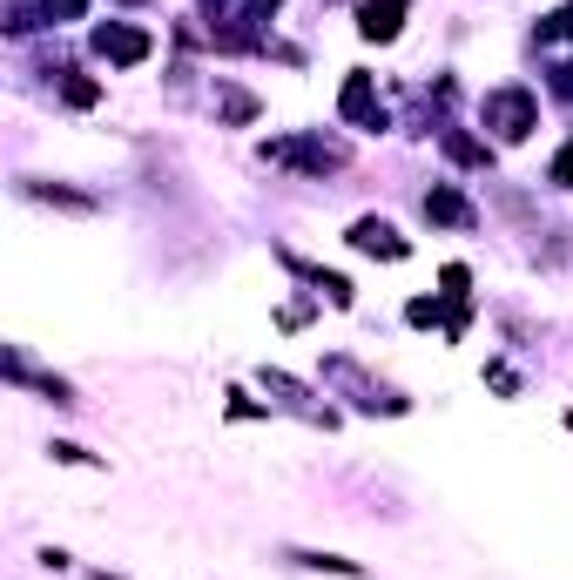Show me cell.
I'll return each instance as SVG.
<instances>
[{
    "label": "cell",
    "instance_id": "6da1fadb",
    "mask_svg": "<svg viewBox=\"0 0 573 580\" xmlns=\"http://www.w3.org/2000/svg\"><path fill=\"white\" fill-rule=\"evenodd\" d=\"M485 129H493L500 142H526V135L540 129L533 89H493V95H485Z\"/></svg>",
    "mask_w": 573,
    "mask_h": 580
},
{
    "label": "cell",
    "instance_id": "7a4b0ae2",
    "mask_svg": "<svg viewBox=\"0 0 573 580\" xmlns=\"http://www.w3.org/2000/svg\"><path fill=\"white\" fill-rule=\"evenodd\" d=\"M270 162H284V170H304V176H324V170H338L345 149L338 142H317V135H284V142H264Z\"/></svg>",
    "mask_w": 573,
    "mask_h": 580
},
{
    "label": "cell",
    "instance_id": "3957f363",
    "mask_svg": "<svg viewBox=\"0 0 573 580\" xmlns=\"http://www.w3.org/2000/svg\"><path fill=\"white\" fill-rule=\"evenodd\" d=\"M351 251H365V257H385V264H398V257H412V243H405L385 216H358L351 223Z\"/></svg>",
    "mask_w": 573,
    "mask_h": 580
},
{
    "label": "cell",
    "instance_id": "277c9868",
    "mask_svg": "<svg viewBox=\"0 0 573 580\" xmlns=\"http://www.w3.org/2000/svg\"><path fill=\"white\" fill-rule=\"evenodd\" d=\"M149 34L142 28H122V21H109V28H95V54L102 61H115V68H135V61H149Z\"/></svg>",
    "mask_w": 573,
    "mask_h": 580
},
{
    "label": "cell",
    "instance_id": "5b68a950",
    "mask_svg": "<svg viewBox=\"0 0 573 580\" xmlns=\"http://www.w3.org/2000/svg\"><path fill=\"white\" fill-rule=\"evenodd\" d=\"M398 28H405V0H365L358 8V34L365 41H398Z\"/></svg>",
    "mask_w": 573,
    "mask_h": 580
},
{
    "label": "cell",
    "instance_id": "8992f818",
    "mask_svg": "<svg viewBox=\"0 0 573 580\" xmlns=\"http://www.w3.org/2000/svg\"><path fill=\"white\" fill-rule=\"evenodd\" d=\"M338 109H345V122H365V129H385V109H378V95H371V74H351V81H345V95H338Z\"/></svg>",
    "mask_w": 573,
    "mask_h": 580
},
{
    "label": "cell",
    "instance_id": "52a82bcc",
    "mask_svg": "<svg viewBox=\"0 0 573 580\" xmlns=\"http://www.w3.org/2000/svg\"><path fill=\"white\" fill-rule=\"evenodd\" d=\"M426 216H432V223H452V230H465V223H472V203H465L452 183H432V190H426Z\"/></svg>",
    "mask_w": 573,
    "mask_h": 580
},
{
    "label": "cell",
    "instance_id": "ba28073f",
    "mask_svg": "<svg viewBox=\"0 0 573 580\" xmlns=\"http://www.w3.org/2000/svg\"><path fill=\"white\" fill-rule=\"evenodd\" d=\"M297 567H317V573H345V580H365V567L358 560H345V553H290Z\"/></svg>",
    "mask_w": 573,
    "mask_h": 580
},
{
    "label": "cell",
    "instance_id": "9c48e42d",
    "mask_svg": "<svg viewBox=\"0 0 573 580\" xmlns=\"http://www.w3.org/2000/svg\"><path fill=\"white\" fill-rule=\"evenodd\" d=\"M446 155H452V162H465V170H479V162H485V149H479L472 135H459V129L446 135Z\"/></svg>",
    "mask_w": 573,
    "mask_h": 580
},
{
    "label": "cell",
    "instance_id": "30bf717a",
    "mask_svg": "<svg viewBox=\"0 0 573 580\" xmlns=\"http://www.w3.org/2000/svg\"><path fill=\"white\" fill-rule=\"evenodd\" d=\"M540 41H573V0H566V8H553V14L540 21Z\"/></svg>",
    "mask_w": 573,
    "mask_h": 580
},
{
    "label": "cell",
    "instance_id": "8fae6325",
    "mask_svg": "<svg viewBox=\"0 0 573 580\" xmlns=\"http://www.w3.org/2000/svg\"><path fill=\"white\" fill-rule=\"evenodd\" d=\"M61 95H68V109H95V95H102V89H95V81H81V74H74V81H61Z\"/></svg>",
    "mask_w": 573,
    "mask_h": 580
},
{
    "label": "cell",
    "instance_id": "7c38bea8",
    "mask_svg": "<svg viewBox=\"0 0 573 580\" xmlns=\"http://www.w3.org/2000/svg\"><path fill=\"white\" fill-rule=\"evenodd\" d=\"M223 115H229V122H250L257 102H250V95H223Z\"/></svg>",
    "mask_w": 573,
    "mask_h": 580
},
{
    "label": "cell",
    "instance_id": "4fadbf2b",
    "mask_svg": "<svg viewBox=\"0 0 573 580\" xmlns=\"http://www.w3.org/2000/svg\"><path fill=\"white\" fill-rule=\"evenodd\" d=\"M553 183H566V190H573V142L553 155Z\"/></svg>",
    "mask_w": 573,
    "mask_h": 580
},
{
    "label": "cell",
    "instance_id": "5bb4252c",
    "mask_svg": "<svg viewBox=\"0 0 573 580\" xmlns=\"http://www.w3.org/2000/svg\"><path fill=\"white\" fill-rule=\"evenodd\" d=\"M54 459H61V466H95V452H81V446H68V439L54 446Z\"/></svg>",
    "mask_w": 573,
    "mask_h": 580
},
{
    "label": "cell",
    "instance_id": "9a60e30c",
    "mask_svg": "<svg viewBox=\"0 0 573 580\" xmlns=\"http://www.w3.org/2000/svg\"><path fill=\"white\" fill-rule=\"evenodd\" d=\"M41 8H48L54 21H81V0H41Z\"/></svg>",
    "mask_w": 573,
    "mask_h": 580
},
{
    "label": "cell",
    "instance_id": "2e32d148",
    "mask_svg": "<svg viewBox=\"0 0 573 580\" xmlns=\"http://www.w3.org/2000/svg\"><path fill=\"white\" fill-rule=\"evenodd\" d=\"M553 95H566V102H573V61H560V68H553Z\"/></svg>",
    "mask_w": 573,
    "mask_h": 580
},
{
    "label": "cell",
    "instance_id": "e0dca14e",
    "mask_svg": "<svg viewBox=\"0 0 573 580\" xmlns=\"http://www.w3.org/2000/svg\"><path fill=\"white\" fill-rule=\"evenodd\" d=\"M465 284H472V277H465L459 264H446V297H465Z\"/></svg>",
    "mask_w": 573,
    "mask_h": 580
},
{
    "label": "cell",
    "instance_id": "ac0fdd59",
    "mask_svg": "<svg viewBox=\"0 0 573 580\" xmlns=\"http://www.w3.org/2000/svg\"><path fill=\"white\" fill-rule=\"evenodd\" d=\"M250 8H257V14H264V8H277V0H250Z\"/></svg>",
    "mask_w": 573,
    "mask_h": 580
},
{
    "label": "cell",
    "instance_id": "d6986e66",
    "mask_svg": "<svg viewBox=\"0 0 573 580\" xmlns=\"http://www.w3.org/2000/svg\"><path fill=\"white\" fill-rule=\"evenodd\" d=\"M203 8H216V14H223V0H203Z\"/></svg>",
    "mask_w": 573,
    "mask_h": 580
},
{
    "label": "cell",
    "instance_id": "ffe728a7",
    "mask_svg": "<svg viewBox=\"0 0 573 580\" xmlns=\"http://www.w3.org/2000/svg\"><path fill=\"white\" fill-rule=\"evenodd\" d=\"M566 426H573V411H566Z\"/></svg>",
    "mask_w": 573,
    "mask_h": 580
}]
</instances>
